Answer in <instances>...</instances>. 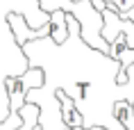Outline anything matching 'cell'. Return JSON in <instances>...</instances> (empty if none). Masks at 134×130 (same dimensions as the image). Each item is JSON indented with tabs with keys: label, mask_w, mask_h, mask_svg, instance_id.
Here are the masks:
<instances>
[{
	"label": "cell",
	"mask_w": 134,
	"mask_h": 130,
	"mask_svg": "<svg viewBox=\"0 0 134 130\" xmlns=\"http://www.w3.org/2000/svg\"><path fill=\"white\" fill-rule=\"evenodd\" d=\"M57 101H59V107H62V123L66 126V130H75L84 126V116L80 114L73 98H68L64 91H57Z\"/></svg>",
	"instance_id": "3957f363"
},
{
	"label": "cell",
	"mask_w": 134,
	"mask_h": 130,
	"mask_svg": "<svg viewBox=\"0 0 134 130\" xmlns=\"http://www.w3.org/2000/svg\"><path fill=\"white\" fill-rule=\"evenodd\" d=\"M46 82V73L41 69H27L21 75H9L5 78V94L9 101V112H18L25 105V96L32 89H39Z\"/></svg>",
	"instance_id": "6da1fadb"
},
{
	"label": "cell",
	"mask_w": 134,
	"mask_h": 130,
	"mask_svg": "<svg viewBox=\"0 0 134 130\" xmlns=\"http://www.w3.org/2000/svg\"><path fill=\"white\" fill-rule=\"evenodd\" d=\"M50 39L59 46L68 39V25H66V12H52L50 14Z\"/></svg>",
	"instance_id": "277c9868"
},
{
	"label": "cell",
	"mask_w": 134,
	"mask_h": 130,
	"mask_svg": "<svg viewBox=\"0 0 134 130\" xmlns=\"http://www.w3.org/2000/svg\"><path fill=\"white\" fill-rule=\"evenodd\" d=\"M102 2H105L107 7H111L120 18H125V16L134 9V0H102Z\"/></svg>",
	"instance_id": "8992f818"
},
{
	"label": "cell",
	"mask_w": 134,
	"mask_h": 130,
	"mask_svg": "<svg viewBox=\"0 0 134 130\" xmlns=\"http://www.w3.org/2000/svg\"><path fill=\"white\" fill-rule=\"evenodd\" d=\"M82 130H107V128H102V126H96V128H82Z\"/></svg>",
	"instance_id": "ba28073f"
},
{
	"label": "cell",
	"mask_w": 134,
	"mask_h": 130,
	"mask_svg": "<svg viewBox=\"0 0 134 130\" xmlns=\"http://www.w3.org/2000/svg\"><path fill=\"white\" fill-rule=\"evenodd\" d=\"M23 126V116L18 112H9L2 121H0V130H18Z\"/></svg>",
	"instance_id": "52a82bcc"
},
{
	"label": "cell",
	"mask_w": 134,
	"mask_h": 130,
	"mask_svg": "<svg viewBox=\"0 0 134 130\" xmlns=\"http://www.w3.org/2000/svg\"><path fill=\"white\" fill-rule=\"evenodd\" d=\"M114 116L125 130H134V107L130 101H116L114 103Z\"/></svg>",
	"instance_id": "5b68a950"
},
{
	"label": "cell",
	"mask_w": 134,
	"mask_h": 130,
	"mask_svg": "<svg viewBox=\"0 0 134 130\" xmlns=\"http://www.w3.org/2000/svg\"><path fill=\"white\" fill-rule=\"evenodd\" d=\"M5 21H7L9 30H12V34H14L16 43H18L21 48L25 46V43H30V41L50 37V23H48V25H43L41 30H32V25L27 23V18H25L23 14H18V12H9V14L5 16Z\"/></svg>",
	"instance_id": "7a4b0ae2"
}]
</instances>
